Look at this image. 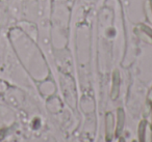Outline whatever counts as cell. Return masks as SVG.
<instances>
[{"label": "cell", "instance_id": "cell-1", "mask_svg": "<svg viewBox=\"0 0 152 142\" xmlns=\"http://www.w3.org/2000/svg\"><path fill=\"white\" fill-rule=\"evenodd\" d=\"M112 127H113V117L110 116V114L107 115V118H106V131H107V140H110L113 134H112Z\"/></svg>", "mask_w": 152, "mask_h": 142}]
</instances>
